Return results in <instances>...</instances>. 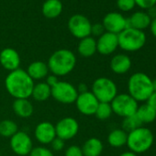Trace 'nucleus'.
Here are the masks:
<instances>
[{"label":"nucleus","mask_w":156,"mask_h":156,"mask_svg":"<svg viewBox=\"0 0 156 156\" xmlns=\"http://www.w3.org/2000/svg\"><path fill=\"white\" fill-rule=\"evenodd\" d=\"M146 101H147L146 104H148L150 107H151L156 111V92H153Z\"/></svg>","instance_id":"obj_37"},{"label":"nucleus","mask_w":156,"mask_h":156,"mask_svg":"<svg viewBox=\"0 0 156 156\" xmlns=\"http://www.w3.org/2000/svg\"><path fill=\"white\" fill-rule=\"evenodd\" d=\"M102 25L107 32L118 35L127 29V19L120 13L110 12L104 17Z\"/></svg>","instance_id":"obj_13"},{"label":"nucleus","mask_w":156,"mask_h":156,"mask_svg":"<svg viewBox=\"0 0 156 156\" xmlns=\"http://www.w3.org/2000/svg\"><path fill=\"white\" fill-rule=\"evenodd\" d=\"M35 139L41 144L47 145L56 138L55 125L50 121H42L37 124L34 129Z\"/></svg>","instance_id":"obj_14"},{"label":"nucleus","mask_w":156,"mask_h":156,"mask_svg":"<svg viewBox=\"0 0 156 156\" xmlns=\"http://www.w3.org/2000/svg\"><path fill=\"white\" fill-rule=\"evenodd\" d=\"M84 156H100L104 146L102 141L98 138H89L87 139L83 146L81 147Z\"/></svg>","instance_id":"obj_20"},{"label":"nucleus","mask_w":156,"mask_h":156,"mask_svg":"<svg viewBox=\"0 0 156 156\" xmlns=\"http://www.w3.org/2000/svg\"><path fill=\"white\" fill-rule=\"evenodd\" d=\"M131 67L130 58L123 53L116 54L110 61V69L117 74H124Z\"/></svg>","instance_id":"obj_17"},{"label":"nucleus","mask_w":156,"mask_h":156,"mask_svg":"<svg viewBox=\"0 0 156 156\" xmlns=\"http://www.w3.org/2000/svg\"><path fill=\"white\" fill-rule=\"evenodd\" d=\"M91 27L92 24L89 20L80 14L72 16L68 21V29L71 34L79 40L91 35Z\"/></svg>","instance_id":"obj_9"},{"label":"nucleus","mask_w":156,"mask_h":156,"mask_svg":"<svg viewBox=\"0 0 156 156\" xmlns=\"http://www.w3.org/2000/svg\"><path fill=\"white\" fill-rule=\"evenodd\" d=\"M136 116L140 119V121L142 124H147L153 122L156 119V111L150 107L148 104H143L140 107H138V109L136 111Z\"/></svg>","instance_id":"obj_26"},{"label":"nucleus","mask_w":156,"mask_h":156,"mask_svg":"<svg viewBox=\"0 0 156 156\" xmlns=\"http://www.w3.org/2000/svg\"><path fill=\"white\" fill-rule=\"evenodd\" d=\"M141 125H142V123L140 121V119H138L136 114H134V115H131V116H129V117L123 119L122 129L125 130L127 133H129V131L141 127Z\"/></svg>","instance_id":"obj_28"},{"label":"nucleus","mask_w":156,"mask_h":156,"mask_svg":"<svg viewBox=\"0 0 156 156\" xmlns=\"http://www.w3.org/2000/svg\"><path fill=\"white\" fill-rule=\"evenodd\" d=\"M134 1L138 7L143 9H149L156 5V0H134Z\"/></svg>","instance_id":"obj_33"},{"label":"nucleus","mask_w":156,"mask_h":156,"mask_svg":"<svg viewBox=\"0 0 156 156\" xmlns=\"http://www.w3.org/2000/svg\"><path fill=\"white\" fill-rule=\"evenodd\" d=\"M91 92L100 103H110L118 95V88L110 78L98 77L92 84Z\"/></svg>","instance_id":"obj_6"},{"label":"nucleus","mask_w":156,"mask_h":156,"mask_svg":"<svg viewBox=\"0 0 156 156\" xmlns=\"http://www.w3.org/2000/svg\"><path fill=\"white\" fill-rule=\"evenodd\" d=\"M65 147V140L56 137L51 142V148L52 151H62L63 148Z\"/></svg>","instance_id":"obj_34"},{"label":"nucleus","mask_w":156,"mask_h":156,"mask_svg":"<svg viewBox=\"0 0 156 156\" xmlns=\"http://www.w3.org/2000/svg\"><path fill=\"white\" fill-rule=\"evenodd\" d=\"M77 91H78V94H81V93H85V92H87L88 88H87V86L85 84V83H82L80 84L79 86H78V87L76 88Z\"/></svg>","instance_id":"obj_39"},{"label":"nucleus","mask_w":156,"mask_h":156,"mask_svg":"<svg viewBox=\"0 0 156 156\" xmlns=\"http://www.w3.org/2000/svg\"><path fill=\"white\" fill-rule=\"evenodd\" d=\"M19 131L18 124L11 119H4L0 121V135L5 138H11Z\"/></svg>","instance_id":"obj_27"},{"label":"nucleus","mask_w":156,"mask_h":156,"mask_svg":"<svg viewBox=\"0 0 156 156\" xmlns=\"http://www.w3.org/2000/svg\"><path fill=\"white\" fill-rule=\"evenodd\" d=\"M34 81L23 69L9 72L5 79V87L8 93L15 99L30 98L31 97Z\"/></svg>","instance_id":"obj_1"},{"label":"nucleus","mask_w":156,"mask_h":156,"mask_svg":"<svg viewBox=\"0 0 156 156\" xmlns=\"http://www.w3.org/2000/svg\"><path fill=\"white\" fill-rule=\"evenodd\" d=\"M47 65L51 73L60 77L69 74L76 65L74 53L67 49L55 51L49 58Z\"/></svg>","instance_id":"obj_2"},{"label":"nucleus","mask_w":156,"mask_h":156,"mask_svg":"<svg viewBox=\"0 0 156 156\" xmlns=\"http://www.w3.org/2000/svg\"><path fill=\"white\" fill-rule=\"evenodd\" d=\"M76 108L81 114L85 116L95 115L99 101L93 95L92 92L87 91L85 93L78 94V97L75 100Z\"/></svg>","instance_id":"obj_12"},{"label":"nucleus","mask_w":156,"mask_h":156,"mask_svg":"<svg viewBox=\"0 0 156 156\" xmlns=\"http://www.w3.org/2000/svg\"><path fill=\"white\" fill-rule=\"evenodd\" d=\"M129 23V28H133L139 30H143L150 27L151 19L147 14V12L143 11H137L133 13L130 18L128 19Z\"/></svg>","instance_id":"obj_21"},{"label":"nucleus","mask_w":156,"mask_h":156,"mask_svg":"<svg viewBox=\"0 0 156 156\" xmlns=\"http://www.w3.org/2000/svg\"><path fill=\"white\" fill-rule=\"evenodd\" d=\"M152 89L153 92H156V79L152 80Z\"/></svg>","instance_id":"obj_42"},{"label":"nucleus","mask_w":156,"mask_h":156,"mask_svg":"<svg viewBox=\"0 0 156 156\" xmlns=\"http://www.w3.org/2000/svg\"><path fill=\"white\" fill-rule=\"evenodd\" d=\"M128 133L122 129H116L110 131L108 136V142L111 147L120 148L127 143Z\"/></svg>","instance_id":"obj_25"},{"label":"nucleus","mask_w":156,"mask_h":156,"mask_svg":"<svg viewBox=\"0 0 156 156\" xmlns=\"http://www.w3.org/2000/svg\"><path fill=\"white\" fill-rule=\"evenodd\" d=\"M117 5L121 11H125V12L132 10L136 6L134 0H118Z\"/></svg>","instance_id":"obj_31"},{"label":"nucleus","mask_w":156,"mask_h":156,"mask_svg":"<svg viewBox=\"0 0 156 156\" xmlns=\"http://www.w3.org/2000/svg\"><path fill=\"white\" fill-rule=\"evenodd\" d=\"M31 97L39 102L46 101L51 97V87H50L45 82L34 84Z\"/></svg>","instance_id":"obj_24"},{"label":"nucleus","mask_w":156,"mask_h":156,"mask_svg":"<svg viewBox=\"0 0 156 156\" xmlns=\"http://www.w3.org/2000/svg\"><path fill=\"white\" fill-rule=\"evenodd\" d=\"M42 14L47 19H55L62 11V4L60 0H46L42 5Z\"/></svg>","instance_id":"obj_23"},{"label":"nucleus","mask_w":156,"mask_h":156,"mask_svg":"<svg viewBox=\"0 0 156 156\" xmlns=\"http://www.w3.org/2000/svg\"><path fill=\"white\" fill-rule=\"evenodd\" d=\"M51 97L62 104H73L78 97L76 87L65 81H59L54 87H51Z\"/></svg>","instance_id":"obj_8"},{"label":"nucleus","mask_w":156,"mask_h":156,"mask_svg":"<svg viewBox=\"0 0 156 156\" xmlns=\"http://www.w3.org/2000/svg\"><path fill=\"white\" fill-rule=\"evenodd\" d=\"M0 64L9 71H15L20 66V56L13 48H5L0 51Z\"/></svg>","instance_id":"obj_16"},{"label":"nucleus","mask_w":156,"mask_h":156,"mask_svg":"<svg viewBox=\"0 0 156 156\" xmlns=\"http://www.w3.org/2000/svg\"><path fill=\"white\" fill-rule=\"evenodd\" d=\"M77 51L78 53L85 58L93 56L97 52V41L91 36L80 40Z\"/></svg>","instance_id":"obj_22"},{"label":"nucleus","mask_w":156,"mask_h":156,"mask_svg":"<svg viewBox=\"0 0 156 156\" xmlns=\"http://www.w3.org/2000/svg\"><path fill=\"white\" fill-rule=\"evenodd\" d=\"M106 31H105V29H104V26L100 23H97V24H94L92 25L91 27V34L94 35V36H97V37H100L102 34H104Z\"/></svg>","instance_id":"obj_35"},{"label":"nucleus","mask_w":156,"mask_h":156,"mask_svg":"<svg viewBox=\"0 0 156 156\" xmlns=\"http://www.w3.org/2000/svg\"><path fill=\"white\" fill-rule=\"evenodd\" d=\"M45 79H46L45 83H46L50 87H54V86L59 82L58 76H56V75H54V74H52V73L48 74V75H47V77L45 78Z\"/></svg>","instance_id":"obj_36"},{"label":"nucleus","mask_w":156,"mask_h":156,"mask_svg":"<svg viewBox=\"0 0 156 156\" xmlns=\"http://www.w3.org/2000/svg\"><path fill=\"white\" fill-rule=\"evenodd\" d=\"M129 95L137 102L146 101L153 93L152 80L144 73H135L128 81Z\"/></svg>","instance_id":"obj_3"},{"label":"nucleus","mask_w":156,"mask_h":156,"mask_svg":"<svg viewBox=\"0 0 156 156\" xmlns=\"http://www.w3.org/2000/svg\"><path fill=\"white\" fill-rule=\"evenodd\" d=\"M64 156H84V155L80 146L71 145L65 150Z\"/></svg>","instance_id":"obj_32"},{"label":"nucleus","mask_w":156,"mask_h":156,"mask_svg":"<svg viewBox=\"0 0 156 156\" xmlns=\"http://www.w3.org/2000/svg\"><path fill=\"white\" fill-rule=\"evenodd\" d=\"M112 113H113V111H112L110 103H100L99 102L98 108L96 110L95 116L99 120H106L111 117Z\"/></svg>","instance_id":"obj_29"},{"label":"nucleus","mask_w":156,"mask_h":156,"mask_svg":"<svg viewBox=\"0 0 156 156\" xmlns=\"http://www.w3.org/2000/svg\"><path fill=\"white\" fill-rule=\"evenodd\" d=\"M147 14L150 16V18H151V20L155 19V18H156V8H155V7H152V8L149 9Z\"/></svg>","instance_id":"obj_40"},{"label":"nucleus","mask_w":156,"mask_h":156,"mask_svg":"<svg viewBox=\"0 0 156 156\" xmlns=\"http://www.w3.org/2000/svg\"><path fill=\"white\" fill-rule=\"evenodd\" d=\"M119 156H138V155H137L136 153H134V152H132V151H129L122 152Z\"/></svg>","instance_id":"obj_41"},{"label":"nucleus","mask_w":156,"mask_h":156,"mask_svg":"<svg viewBox=\"0 0 156 156\" xmlns=\"http://www.w3.org/2000/svg\"><path fill=\"white\" fill-rule=\"evenodd\" d=\"M9 144L13 152L20 156L29 155L33 148L30 136L27 132L21 130H19L10 138Z\"/></svg>","instance_id":"obj_10"},{"label":"nucleus","mask_w":156,"mask_h":156,"mask_svg":"<svg viewBox=\"0 0 156 156\" xmlns=\"http://www.w3.org/2000/svg\"><path fill=\"white\" fill-rule=\"evenodd\" d=\"M12 108L14 113L22 119H28L31 117L34 112L33 105L29 100V98L15 99L12 105Z\"/></svg>","instance_id":"obj_19"},{"label":"nucleus","mask_w":156,"mask_h":156,"mask_svg":"<svg viewBox=\"0 0 156 156\" xmlns=\"http://www.w3.org/2000/svg\"><path fill=\"white\" fill-rule=\"evenodd\" d=\"M113 113L124 118L136 114L138 102L129 94H118L110 102Z\"/></svg>","instance_id":"obj_7"},{"label":"nucleus","mask_w":156,"mask_h":156,"mask_svg":"<svg viewBox=\"0 0 156 156\" xmlns=\"http://www.w3.org/2000/svg\"><path fill=\"white\" fill-rule=\"evenodd\" d=\"M29 156H54V155L51 149L43 147V146H38V147L32 148Z\"/></svg>","instance_id":"obj_30"},{"label":"nucleus","mask_w":156,"mask_h":156,"mask_svg":"<svg viewBox=\"0 0 156 156\" xmlns=\"http://www.w3.org/2000/svg\"><path fill=\"white\" fill-rule=\"evenodd\" d=\"M154 137L151 130L145 127H140L128 133L127 146L129 151L138 154L150 150L153 144Z\"/></svg>","instance_id":"obj_4"},{"label":"nucleus","mask_w":156,"mask_h":156,"mask_svg":"<svg viewBox=\"0 0 156 156\" xmlns=\"http://www.w3.org/2000/svg\"><path fill=\"white\" fill-rule=\"evenodd\" d=\"M119 47L118 35L110 32H105L97 41V51L102 55H109L113 53Z\"/></svg>","instance_id":"obj_15"},{"label":"nucleus","mask_w":156,"mask_h":156,"mask_svg":"<svg viewBox=\"0 0 156 156\" xmlns=\"http://www.w3.org/2000/svg\"><path fill=\"white\" fill-rule=\"evenodd\" d=\"M56 137L68 140L74 138L79 131V123L72 117H65L60 119L55 125Z\"/></svg>","instance_id":"obj_11"},{"label":"nucleus","mask_w":156,"mask_h":156,"mask_svg":"<svg viewBox=\"0 0 156 156\" xmlns=\"http://www.w3.org/2000/svg\"><path fill=\"white\" fill-rule=\"evenodd\" d=\"M26 72L33 81L45 79L50 73L47 63L42 61H35L31 62L28 66Z\"/></svg>","instance_id":"obj_18"},{"label":"nucleus","mask_w":156,"mask_h":156,"mask_svg":"<svg viewBox=\"0 0 156 156\" xmlns=\"http://www.w3.org/2000/svg\"><path fill=\"white\" fill-rule=\"evenodd\" d=\"M150 29H151V34L156 38V18L151 20V25H150Z\"/></svg>","instance_id":"obj_38"},{"label":"nucleus","mask_w":156,"mask_h":156,"mask_svg":"<svg viewBox=\"0 0 156 156\" xmlns=\"http://www.w3.org/2000/svg\"><path fill=\"white\" fill-rule=\"evenodd\" d=\"M119 47L126 51H137L146 43V35L142 30L128 28L118 34Z\"/></svg>","instance_id":"obj_5"}]
</instances>
